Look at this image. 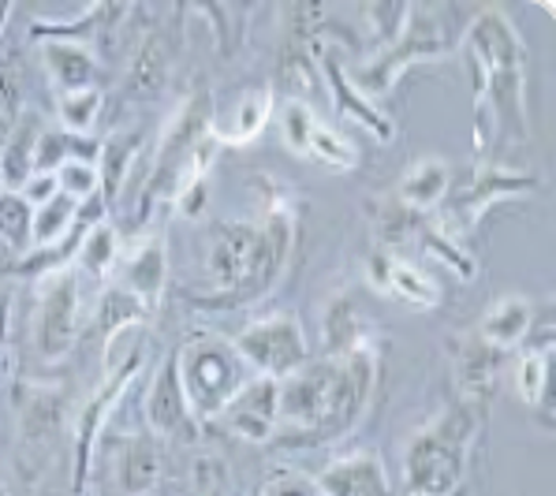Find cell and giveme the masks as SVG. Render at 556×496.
<instances>
[{
	"label": "cell",
	"instance_id": "484cf974",
	"mask_svg": "<svg viewBox=\"0 0 556 496\" xmlns=\"http://www.w3.org/2000/svg\"><path fill=\"white\" fill-rule=\"evenodd\" d=\"M109 262H113V232L98 228V232H90V239H83V265L90 272H105Z\"/></svg>",
	"mask_w": 556,
	"mask_h": 496
},
{
	"label": "cell",
	"instance_id": "7a4b0ae2",
	"mask_svg": "<svg viewBox=\"0 0 556 496\" xmlns=\"http://www.w3.org/2000/svg\"><path fill=\"white\" fill-rule=\"evenodd\" d=\"M475 415L452 410L438 425L418 433L407 452V489L415 496H448L459 485Z\"/></svg>",
	"mask_w": 556,
	"mask_h": 496
},
{
	"label": "cell",
	"instance_id": "cb8c5ba5",
	"mask_svg": "<svg viewBox=\"0 0 556 496\" xmlns=\"http://www.w3.org/2000/svg\"><path fill=\"white\" fill-rule=\"evenodd\" d=\"M545 381H549V358L545 355H527L516 370V389L527 404H538L545 396Z\"/></svg>",
	"mask_w": 556,
	"mask_h": 496
},
{
	"label": "cell",
	"instance_id": "f1b7e54d",
	"mask_svg": "<svg viewBox=\"0 0 556 496\" xmlns=\"http://www.w3.org/2000/svg\"><path fill=\"white\" fill-rule=\"evenodd\" d=\"M258 496H321L318 485L303 482V478H277V482H269Z\"/></svg>",
	"mask_w": 556,
	"mask_h": 496
},
{
	"label": "cell",
	"instance_id": "44dd1931",
	"mask_svg": "<svg viewBox=\"0 0 556 496\" xmlns=\"http://www.w3.org/2000/svg\"><path fill=\"white\" fill-rule=\"evenodd\" d=\"M101 90H93V87H87V90H72V93H60V119H64L72 131H83V127H90L93 119H98V113H101Z\"/></svg>",
	"mask_w": 556,
	"mask_h": 496
},
{
	"label": "cell",
	"instance_id": "6da1fadb",
	"mask_svg": "<svg viewBox=\"0 0 556 496\" xmlns=\"http://www.w3.org/2000/svg\"><path fill=\"white\" fill-rule=\"evenodd\" d=\"M370 358L355 355L352 366L340 363H311L299 366L292 381L280 389L277 415H285L288 422L299 425H318L325 418H340L348 410H355L352 389L363 392L370 389Z\"/></svg>",
	"mask_w": 556,
	"mask_h": 496
},
{
	"label": "cell",
	"instance_id": "d6986e66",
	"mask_svg": "<svg viewBox=\"0 0 556 496\" xmlns=\"http://www.w3.org/2000/svg\"><path fill=\"white\" fill-rule=\"evenodd\" d=\"M34 209L23 202L20 191H0V239L8 246H23L30 239Z\"/></svg>",
	"mask_w": 556,
	"mask_h": 496
},
{
	"label": "cell",
	"instance_id": "ffe728a7",
	"mask_svg": "<svg viewBox=\"0 0 556 496\" xmlns=\"http://www.w3.org/2000/svg\"><path fill=\"white\" fill-rule=\"evenodd\" d=\"M306 153H314V157L329 168H355V161H358L355 150L348 147L337 131H329V127H321V124H314L311 139H306Z\"/></svg>",
	"mask_w": 556,
	"mask_h": 496
},
{
	"label": "cell",
	"instance_id": "7402d4cb",
	"mask_svg": "<svg viewBox=\"0 0 556 496\" xmlns=\"http://www.w3.org/2000/svg\"><path fill=\"white\" fill-rule=\"evenodd\" d=\"M142 314H147V306H142L139 295H131V292H109L105 298H101L98 329L116 332V329H124L127 321H142Z\"/></svg>",
	"mask_w": 556,
	"mask_h": 496
},
{
	"label": "cell",
	"instance_id": "7c38bea8",
	"mask_svg": "<svg viewBox=\"0 0 556 496\" xmlns=\"http://www.w3.org/2000/svg\"><path fill=\"white\" fill-rule=\"evenodd\" d=\"M530 329V303L519 295H508L501 303L490 306V314L482 318V336L493 347H511L527 336Z\"/></svg>",
	"mask_w": 556,
	"mask_h": 496
},
{
	"label": "cell",
	"instance_id": "603a6c76",
	"mask_svg": "<svg viewBox=\"0 0 556 496\" xmlns=\"http://www.w3.org/2000/svg\"><path fill=\"white\" fill-rule=\"evenodd\" d=\"M56 183H60V194H67V199H93V191H98V173H93V165L87 161H64V165L56 168Z\"/></svg>",
	"mask_w": 556,
	"mask_h": 496
},
{
	"label": "cell",
	"instance_id": "ba28073f",
	"mask_svg": "<svg viewBox=\"0 0 556 496\" xmlns=\"http://www.w3.org/2000/svg\"><path fill=\"white\" fill-rule=\"evenodd\" d=\"M321 496H389V478L374 456H352L332 463L318 478Z\"/></svg>",
	"mask_w": 556,
	"mask_h": 496
},
{
	"label": "cell",
	"instance_id": "3957f363",
	"mask_svg": "<svg viewBox=\"0 0 556 496\" xmlns=\"http://www.w3.org/2000/svg\"><path fill=\"white\" fill-rule=\"evenodd\" d=\"M179 389L187 396V407L199 415H220L243 389V373H239L236 351L220 340H194L191 347L179 355L176 363Z\"/></svg>",
	"mask_w": 556,
	"mask_h": 496
},
{
	"label": "cell",
	"instance_id": "e0dca14e",
	"mask_svg": "<svg viewBox=\"0 0 556 496\" xmlns=\"http://www.w3.org/2000/svg\"><path fill=\"white\" fill-rule=\"evenodd\" d=\"M168 75V53H165V41L161 38H150L147 46L139 49V56H135L131 64V75H127V87L135 93H157L161 82H165Z\"/></svg>",
	"mask_w": 556,
	"mask_h": 496
},
{
	"label": "cell",
	"instance_id": "d4e9b609",
	"mask_svg": "<svg viewBox=\"0 0 556 496\" xmlns=\"http://www.w3.org/2000/svg\"><path fill=\"white\" fill-rule=\"evenodd\" d=\"M265 116H269V93H254V98H247L243 105H239V124L232 127V135H228V139H232V142H251L254 135L265 127Z\"/></svg>",
	"mask_w": 556,
	"mask_h": 496
},
{
	"label": "cell",
	"instance_id": "5b68a950",
	"mask_svg": "<svg viewBox=\"0 0 556 496\" xmlns=\"http://www.w3.org/2000/svg\"><path fill=\"white\" fill-rule=\"evenodd\" d=\"M236 355H243L251 366H258L269 378H285L306 366V336L295 318H277L247 329L236 340Z\"/></svg>",
	"mask_w": 556,
	"mask_h": 496
},
{
	"label": "cell",
	"instance_id": "9a60e30c",
	"mask_svg": "<svg viewBox=\"0 0 556 496\" xmlns=\"http://www.w3.org/2000/svg\"><path fill=\"white\" fill-rule=\"evenodd\" d=\"M75 199H67V194H53L46 205H38L30 217V243L38 246H53L60 239L67 236V228L75 225Z\"/></svg>",
	"mask_w": 556,
	"mask_h": 496
},
{
	"label": "cell",
	"instance_id": "f546056e",
	"mask_svg": "<svg viewBox=\"0 0 556 496\" xmlns=\"http://www.w3.org/2000/svg\"><path fill=\"white\" fill-rule=\"evenodd\" d=\"M0 191H4V183H0Z\"/></svg>",
	"mask_w": 556,
	"mask_h": 496
},
{
	"label": "cell",
	"instance_id": "8992f818",
	"mask_svg": "<svg viewBox=\"0 0 556 496\" xmlns=\"http://www.w3.org/2000/svg\"><path fill=\"white\" fill-rule=\"evenodd\" d=\"M38 351L46 358H64L79 340V280L75 272H56L49 280L38 306V329H34Z\"/></svg>",
	"mask_w": 556,
	"mask_h": 496
},
{
	"label": "cell",
	"instance_id": "ac0fdd59",
	"mask_svg": "<svg viewBox=\"0 0 556 496\" xmlns=\"http://www.w3.org/2000/svg\"><path fill=\"white\" fill-rule=\"evenodd\" d=\"M127 288L139 298H157L165 288V251L157 243H150L142 254H135V262L127 265Z\"/></svg>",
	"mask_w": 556,
	"mask_h": 496
},
{
	"label": "cell",
	"instance_id": "2e32d148",
	"mask_svg": "<svg viewBox=\"0 0 556 496\" xmlns=\"http://www.w3.org/2000/svg\"><path fill=\"white\" fill-rule=\"evenodd\" d=\"M34 150H38V135L34 127H20L8 142L4 157H0V183L20 191L23 183L30 179V168H34Z\"/></svg>",
	"mask_w": 556,
	"mask_h": 496
},
{
	"label": "cell",
	"instance_id": "4dcf8cb0",
	"mask_svg": "<svg viewBox=\"0 0 556 496\" xmlns=\"http://www.w3.org/2000/svg\"><path fill=\"white\" fill-rule=\"evenodd\" d=\"M254 496H258V493H254Z\"/></svg>",
	"mask_w": 556,
	"mask_h": 496
},
{
	"label": "cell",
	"instance_id": "5bb4252c",
	"mask_svg": "<svg viewBox=\"0 0 556 496\" xmlns=\"http://www.w3.org/2000/svg\"><path fill=\"white\" fill-rule=\"evenodd\" d=\"M444 187H448V165L430 157V161H418L407 173L404 187H400V199L407 205H415V209H430V205L441 202Z\"/></svg>",
	"mask_w": 556,
	"mask_h": 496
},
{
	"label": "cell",
	"instance_id": "83f0119b",
	"mask_svg": "<svg viewBox=\"0 0 556 496\" xmlns=\"http://www.w3.org/2000/svg\"><path fill=\"white\" fill-rule=\"evenodd\" d=\"M60 191V183H56V176L53 173H38V176H30L27 183L20 187V194H23V202L30 205V209H38V205H46L53 194Z\"/></svg>",
	"mask_w": 556,
	"mask_h": 496
},
{
	"label": "cell",
	"instance_id": "9c48e42d",
	"mask_svg": "<svg viewBox=\"0 0 556 496\" xmlns=\"http://www.w3.org/2000/svg\"><path fill=\"white\" fill-rule=\"evenodd\" d=\"M161 478V452L153 448V441L131 437L119 448L116 459V482L127 496H147Z\"/></svg>",
	"mask_w": 556,
	"mask_h": 496
},
{
	"label": "cell",
	"instance_id": "4fadbf2b",
	"mask_svg": "<svg viewBox=\"0 0 556 496\" xmlns=\"http://www.w3.org/2000/svg\"><path fill=\"white\" fill-rule=\"evenodd\" d=\"M381 292H389L392 298L410 303V306H433L441 298V288L433 284L422 269H410L407 262H389V265H384Z\"/></svg>",
	"mask_w": 556,
	"mask_h": 496
},
{
	"label": "cell",
	"instance_id": "52a82bcc",
	"mask_svg": "<svg viewBox=\"0 0 556 496\" xmlns=\"http://www.w3.org/2000/svg\"><path fill=\"white\" fill-rule=\"evenodd\" d=\"M277 399H280V384L273 378L265 381H247L243 389L236 392V399L225 407L228 425L247 441H265L273 433V422H277Z\"/></svg>",
	"mask_w": 556,
	"mask_h": 496
},
{
	"label": "cell",
	"instance_id": "8fae6325",
	"mask_svg": "<svg viewBox=\"0 0 556 496\" xmlns=\"http://www.w3.org/2000/svg\"><path fill=\"white\" fill-rule=\"evenodd\" d=\"M46 60H49V72H53L56 87L64 93L93 87L98 64H93V56L83 46H75V41H53V46L46 49Z\"/></svg>",
	"mask_w": 556,
	"mask_h": 496
},
{
	"label": "cell",
	"instance_id": "4316f807",
	"mask_svg": "<svg viewBox=\"0 0 556 496\" xmlns=\"http://www.w3.org/2000/svg\"><path fill=\"white\" fill-rule=\"evenodd\" d=\"M311 131H314L311 113H306L303 105H288V113H285V135H288V142H292V150L306 153V139H311Z\"/></svg>",
	"mask_w": 556,
	"mask_h": 496
},
{
	"label": "cell",
	"instance_id": "30bf717a",
	"mask_svg": "<svg viewBox=\"0 0 556 496\" xmlns=\"http://www.w3.org/2000/svg\"><path fill=\"white\" fill-rule=\"evenodd\" d=\"M147 415L157 433H173V437L176 433H187V396H184V389H179V373L173 363H168L165 370L157 373V381H153Z\"/></svg>",
	"mask_w": 556,
	"mask_h": 496
},
{
	"label": "cell",
	"instance_id": "277c9868",
	"mask_svg": "<svg viewBox=\"0 0 556 496\" xmlns=\"http://www.w3.org/2000/svg\"><path fill=\"white\" fill-rule=\"evenodd\" d=\"M285 254V225L258 232L251 225H220L210 243V277L217 288H243L258 280L265 265H277Z\"/></svg>",
	"mask_w": 556,
	"mask_h": 496
}]
</instances>
